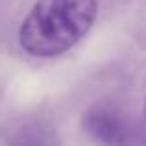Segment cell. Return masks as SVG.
Masks as SVG:
<instances>
[{
	"instance_id": "1",
	"label": "cell",
	"mask_w": 146,
	"mask_h": 146,
	"mask_svg": "<svg viewBox=\"0 0 146 146\" xmlns=\"http://www.w3.org/2000/svg\"><path fill=\"white\" fill-rule=\"evenodd\" d=\"M96 19V0H37L19 30V43L35 57L72 48Z\"/></svg>"
},
{
	"instance_id": "2",
	"label": "cell",
	"mask_w": 146,
	"mask_h": 146,
	"mask_svg": "<svg viewBox=\"0 0 146 146\" xmlns=\"http://www.w3.org/2000/svg\"><path fill=\"white\" fill-rule=\"evenodd\" d=\"M83 128L100 146H146L141 124L113 106L96 104L87 109Z\"/></svg>"
},
{
	"instance_id": "3",
	"label": "cell",
	"mask_w": 146,
	"mask_h": 146,
	"mask_svg": "<svg viewBox=\"0 0 146 146\" xmlns=\"http://www.w3.org/2000/svg\"><path fill=\"white\" fill-rule=\"evenodd\" d=\"M9 146H59L52 128L43 124H26L13 133Z\"/></svg>"
},
{
	"instance_id": "4",
	"label": "cell",
	"mask_w": 146,
	"mask_h": 146,
	"mask_svg": "<svg viewBox=\"0 0 146 146\" xmlns=\"http://www.w3.org/2000/svg\"><path fill=\"white\" fill-rule=\"evenodd\" d=\"M144 117H146V106H144Z\"/></svg>"
}]
</instances>
